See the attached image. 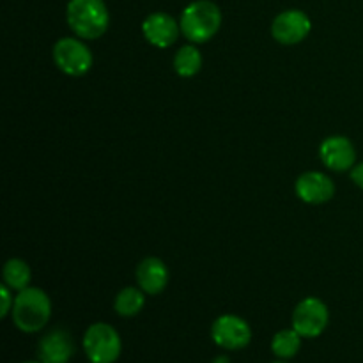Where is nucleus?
Wrapping results in <instances>:
<instances>
[{
    "label": "nucleus",
    "mask_w": 363,
    "mask_h": 363,
    "mask_svg": "<svg viewBox=\"0 0 363 363\" xmlns=\"http://www.w3.org/2000/svg\"><path fill=\"white\" fill-rule=\"evenodd\" d=\"M301 339H303V337H301L294 328L282 330V332H279L273 337L272 351L275 353V357L282 358V360L293 358L294 354L300 351Z\"/></svg>",
    "instance_id": "obj_17"
},
{
    "label": "nucleus",
    "mask_w": 363,
    "mask_h": 363,
    "mask_svg": "<svg viewBox=\"0 0 363 363\" xmlns=\"http://www.w3.org/2000/svg\"><path fill=\"white\" fill-rule=\"evenodd\" d=\"M213 363H230V360L227 357H216L215 360H213Z\"/></svg>",
    "instance_id": "obj_20"
},
{
    "label": "nucleus",
    "mask_w": 363,
    "mask_h": 363,
    "mask_svg": "<svg viewBox=\"0 0 363 363\" xmlns=\"http://www.w3.org/2000/svg\"><path fill=\"white\" fill-rule=\"evenodd\" d=\"M4 284L9 287L11 291H23L28 287L30 282V268L21 259H9L4 266Z\"/></svg>",
    "instance_id": "obj_15"
},
{
    "label": "nucleus",
    "mask_w": 363,
    "mask_h": 363,
    "mask_svg": "<svg viewBox=\"0 0 363 363\" xmlns=\"http://www.w3.org/2000/svg\"><path fill=\"white\" fill-rule=\"evenodd\" d=\"M53 60L69 77H82L91 69L92 53L80 39L62 38L53 46Z\"/></svg>",
    "instance_id": "obj_5"
},
{
    "label": "nucleus",
    "mask_w": 363,
    "mask_h": 363,
    "mask_svg": "<svg viewBox=\"0 0 363 363\" xmlns=\"http://www.w3.org/2000/svg\"><path fill=\"white\" fill-rule=\"evenodd\" d=\"M66 20L80 39H98L108 28L110 13L103 0H69Z\"/></svg>",
    "instance_id": "obj_1"
},
{
    "label": "nucleus",
    "mask_w": 363,
    "mask_h": 363,
    "mask_svg": "<svg viewBox=\"0 0 363 363\" xmlns=\"http://www.w3.org/2000/svg\"><path fill=\"white\" fill-rule=\"evenodd\" d=\"M211 337L215 344L227 351H240L247 347L252 340V330L245 319L238 315H220L211 328Z\"/></svg>",
    "instance_id": "obj_7"
},
{
    "label": "nucleus",
    "mask_w": 363,
    "mask_h": 363,
    "mask_svg": "<svg viewBox=\"0 0 363 363\" xmlns=\"http://www.w3.org/2000/svg\"><path fill=\"white\" fill-rule=\"evenodd\" d=\"M312 30V21L303 11L289 9L273 20L272 35L280 45H298Z\"/></svg>",
    "instance_id": "obj_8"
},
{
    "label": "nucleus",
    "mask_w": 363,
    "mask_h": 363,
    "mask_svg": "<svg viewBox=\"0 0 363 363\" xmlns=\"http://www.w3.org/2000/svg\"><path fill=\"white\" fill-rule=\"evenodd\" d=\"M328 307L319 298H305L293 312V328L303 339H315L321 335L328 326Z\"/></svg>",
    "instance_id": "obj_6"
},
{
    "label": "nucleus",
    "mask_w": 363,
    "mask_h": 363,
    "mask_svg": "<svg viewBox=\"0 0 363 363\" xmlns=\"http://www.w3.org/2000/svg\"><path fill=\"white\" fill-rule=\"evenodd\" d=\"M144 38L158 48H169L177 41L181 25L167 13H152L142 23Z\"/></svg>",
    "instance_id": "obj_10"
},
{
    "label": "nucleus",
    "mask_w": 363,
    "mask_h": 363,
    "mask_svg": "<svg viewBox=\"0 0 363 363\" xmlns=\"http://www.w3.org/2000/svg\"><path fill=\"white\" fill-rule=\"evenodd\" d=\"M144 291L137 289V287H124L117 294L116 301H113V308L123 318H133V315H137L144 308Z\"/></svg>",
    "instance_id": "obj_14"
},
{
    "label": "nucleus",
    "mask_w": 363,
    "mask_h": 363,
    "mask_svg": "<svg viewBox=\"0 0 363 363\" xmlns=\"http://www.w3.org/2000/svg\"><path fill=\"white\" fill-rule=\"evenodd\" d=\"M25 363H43L41 360H39V362H25Z\"/></svg>",
    "instance_id": "obj_22"
},
{
    "label": "nucleus",
    "mask_w": 363,
    "mask_h": 363,
    "mask_svg": "<svg viewBox=\"0 0 363 363\" xmlns=\"http://www.w3.org/2000/svg\"><path fill=\"white\" fill-rule=\"evenodd\" d=\"M351 181L363 190V163H358L351 169Z\"/></svg>",
    "instance_id": "obj_19"
},
{
    "label": "nucleus",
    "mask_w": 363,
    "mask_h": 363,
    "mask_svg": "<svg viewBox=\"0 0 363 363\" xmlns=\"http://www.w3.org/2000/svg\"><path fill=\"white\" fill-rule=\"evenodd\" d=\"M296 195L307 204H325L335 195V184L321 172H305L296 181Z\"/></svg>",
    "instance_id": "obj_11"
},
{
    "label": "nucleus",
    "mask_w": 363,
    "mask_h": 363,
    "mask_svg": "<svg viewBox=\"0 0 363 363\" xmlns=\"http://www.w3.org/2000/svg\"><path fill=\"white\" fill-rule=\"evenodd\" d=\"M74 353V344L69 333L62 328L46 333L38 346V358L43 363H67Z\"/></svg>",
    "instance_id": "obj_12"
},
{
    "label": "nucleus",
    "mask_w": 363,
    "mask_h": 363,
    "mask_svg": "<svg viewBox=\"0 0 363 363\" xmlns=\"http://www.w3.org/2000/svg\"><path fill=\"white\" fill-rule=\"evenodd\" d=\"M319 156L321 162L328 169L337 170V172H346L353 169L354 160H357V151H354L353 142L347 137H328L319 147Z\"/></svg>",
    "instance_id": "obj_9"
},
{
    "label": "nucleus",
    "mask_w": 363,
    "mask_h": 363,
    "mask_svg": "<svg viewBox=\"0 0 363 363\" xmlns=\"http://www.w3.org/2000/svg\"><path fill=\"white\" fill-rule=\"evenodd\" d=\"M181 32L191 43H208L222 25V11L211 0H195L181 14Z\"/></svg>",
    "instance_id": "obj_2"
},
{
    "label": "nucleus",
    "mask_w": 363,
    "mask_h": 363,
    "mask_svg": "<svg viewBox=\"0 0 363 363\" xmlns=\"http://www.w3.org/2000/svg\"><path fill=\"white\" fill-rule=\"evenodd\" d=\"M273 363H287L286 360H282V358H280V360H277V362H273Z\"/></svg>",
    "instance_id": "obj_21"
},
{
    "label": "nucleus",
    "mask_w": 363,
    "mask_h": 363,
    "mask_svg": "<svg viewBox=\"0 0 363 363\" xmlns=\"http://www.w3.org/2000/svg\"><path fill=\"white\" fill-rule=\"evenodd\" d=\"M0 296H2V308H0V318H7V314L9 312H13V298H11V289L6 286V284H2V287H0Z\"/></svg>",
    "instance_id": "obj_18"
},
{
    "label": "nucleus",
    "mask_w": 363,
    "mask_h": 363,
    "mask_svg": "<svg viewBox=\"0 0 363 363\" xmlns=\"http://www.w3.org/2000/svg\"><path fill=\"white\" fill-rule=\"evenodd\" d=\"M174 67L176 73L183 78L195 77L202 67V55L194 45H186L179 48V52L174 57Z\"/></svg>",
    "instance_id": "obj_16"
},
{
    "label": "nucleus",
    "mask_w": 363,
    "mask_h": 363,
    "mask_svg": "<svg viewBox=\"0 0 363 363\" xmlns=\"http://www.w3.org/2000/svg\"><path fill=\"white\" fill-rule=\"evenodd\" d=\"M52 315V303L45 291L27 287L20 291L13 305V321L23 333H35L46 326Z\"/></svg>",
    "instance_id": "obj_3"
},
{
    "label": "nucleus",
    "mask_w": 363,
    "mask_h": 363,
    "mask_svg": "<svg viewBox=\"0 0 363 363\" xmlns=\"http://www.w3.org/2000/svg\"><path fill=\"white\" fill-rule=\"evenodd\" d=\"M137 282L145 294L156 296L162 293L169 284V269L165 262L156 257L144 259L137 266Z\"/></svg>",
    "instance_id": "obj_13"
},
{
    "label": "nucleus",
    "mask_w": 363,
    "mask_h": 363,
    "mask_svg": "<svg viewBox=\"0 0 363 363\" xmlns=\"http://www.w3.org/2000/svg\"><path fill=\"white\" fill-rule=\"evenodd\" d=\"M121 337L113 326L94 323L84 335V350L91 363H113L121 354Z\"/></svg>",
    "instance_id": "obj_4"
}]
</instances>
